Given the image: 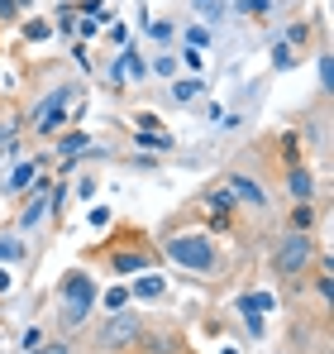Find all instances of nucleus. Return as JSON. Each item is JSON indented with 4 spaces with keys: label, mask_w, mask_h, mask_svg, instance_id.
<instances>
[{
    "label": "nucleus",
    "mask_w": 334,
    "mask_h": 354,
    "mask_svg": "<svg viewBox=\"0 0 334 354\" xmlns=\"http://www.w3.org/2000/svg\"><path fill=\"white\" fill-rule=\"evenodd\" d=\"M163 249H167V259H172L177 268H191V273H215V268H220V249H215L206 235H196V230L167 235Z\"/></svg>",
    "instance_id": "1"
},
{
    "label": "nucleus",
    "mask_w": 334,
    "mask_h": 354,
    "mask_svg": "<svg viewBox=\"0 0 334 354\" xmlns=\"http://www.w3.org/2000/svg\"><path fill=\"white\" fill-rule=\"evenodd\" d=\"M57 292H62V326L77 330V326L91 316V306H96V283H91V273H86V268H72Z\"/></svg>",
    "instance_id": "2"
},
{
    "label": "nucleus",
    "mask_w": 334,
    "mask_h": 354,
    "mask_svg": "<svg viewBox=\"0 0 334 354\" xmlns=\"http://www.w3.org/2000/svg\"><path fill=\"white\" fill-rule=\"evenodd\" d=\"M72 101H77V86H57V91H48L39 106H34V129L39 134H53V129H62L67 124V111H72Z\"/></svg>",
    "instance_id": "3"
},
{
    "label": "nucleus",
    "mask_w": 334,
    "mask_h": 354,
    "mask_svg": "<svg viewBox=\"0 0 334 354\" xmlns=\"http://www.w3.org/2000/svg\"><path fill=\"white\" fill-rule=\"evenodd\" d=\"M306 263H311V235H306V230H291V235L282 239L277 259H273V273H277V278H296Z\"/></svg>",
    "instance_id": "4"
},
{
    "label": "nucleus",
    "mask_w": 334,
    "mask_h": 354,
    "mask_svg": "<svg viewBox=\"0 0 334 354\" xmlns=\"http://www.w3.org/2000/svg\"><path fill=\"white\" fill-rule=\"evenodd\" d=\"M277 306V297L273 292H244L234 301V311L244 316V326H248V335L253 340H263V330H268V311Z\"/></svg>",
    "instance_id": "5"
},
{
    "label": "nucleus",
    "mask_w": 334,
    "mask_h": 354,
    "mask_svg": "<svg viewBox=\"0 0 334 354\" xmlns=\"http://www.w3.org/2000/svg\"><path fill=\"white\" fill-rule=\"evenodd\" d=\"M139 335H144V326H139L134 316H124V311H115L110 321L101 326V345H106V350H129Z\"/></svg>",
    "instance_id": "6"
},
{
    "label": "nucleus",
    "mask_w": 334,
    "mask_h": 354,
    "mask_svg": "<svg viewBox=\"0 0 334 354\" xmlns=\"http://www.w3.org/2000/svg\"><path fill=\"white\" fill-rule=\"evenodd\" d=\"M110 268L115 273H144V268H153V254L148 249H110Z\"/></svg>",
    "instance_id": "7"
},
{
    "label": "nucleus",
    "mask_w": 334,
    "mask_h": 354,
    "mask_svg": "<svg viewBox=\"0 0 334 354\" xmlns=\"http://www.w3.org/2000/svg\"><path fill=\"white\" fill-rule=\"evenodd\" d=\"M144 77H148V62L139 58L134 48H124V53H119V62L110 67V82H144Z\"/></svg>",
    "instance_id": "8"
},
{
    "label": "nucleus",
    "mask_w": 334,
    "mask_h": 354,
    "mask_svg": "<svg viewBox=\"0 0 334 354\" xmlns=\"http://www.w3.org/2000/svg\"><path fill=\"white\" fill-rule=\"evenodd\" d=\"M224 187H229L239 201H248V206H268V192H263V182H253V177L234 173V177H224Z\"/></svg>",
    "instance_id": "9"
},
{
    "label": "nucleus",
    "mask_w": 334,
    "mask_h": 354,
    "mask_svg": "<svg viewBox=\"0 0 334 354\" xmlns=\"http://www.w3.org/2000/svg\"><path fill=\"white\" fill-rule=\"evenodd\" d=\"M134 129H139V139H144V144H153V149H172V134L158 124V115H148V111H144V115H134Z\"/></svg>",
    "instance_id": "10"
},
{
    "label": "nucleus",
    "mask_w": 334,
    "mask_h": 354,
    "mask_svg": "<svg viewBox=\"0 0 334 354\" xmlns=\"http://www.w3.org/2000/svg\"><path fill=\"white\" fill-rule=\"evenodd\" d=\"M286 192H291L296 201H311V196H315V182H311L306 168H291V173H286Z\"/></svg>",
    "instance_id": "11"
},
{
    "label": "nucleus",
    "mask_w": 334,
    "mask_h": 354,
    "mask_svg": "<svg viewBox=\"0 0 334 354\" xmlns=\"http://www.w3.org/2000/svg\"><path fill=\"white\" fill-rule=\"evenodd\" d=\"M29 182H39V163H19L14 173L5 177V192H24Z\"/></svg>",
    "instance_id": "12"
},
{
    "label": "nucleus",
    "mask_w": 334,
    "mask_h": 354,
    "mask_svg": "<svg viewBox=\"0 0 334 354\" xmlns=\"http://www.w3.org/2000/svg\"><path fill=\"white\" fill-rule=\"evenodd\" d=\"M129 297H144V301H153V297H163V278L158 273H144L134 288H129Z\"/></svg>",
    "instance_id": "13"
},
{
    "label": "nucleus",
    "mask_w": 334,
    "mask_h": 354,
    "mask_svg": "<svg viewBox=\"0 0 334 354\" xmlns=\"http://www.w3.org/2000/svg\"><path fill=\"white\" fill-rule=\"evenodd\" d=\"M43 211H48V196H34V201L24 206V216H19V230H34V225L43 221Z\"/></svg>",
    "instance_id": "14"
},
{
    "label": "nucleus",
    "mask_w": 334,
    "mask_h": 354,
    "mask_svg": "<svg viewBox=\"0 0 334 354\" xmlns=\"http://www.w3.org/2000/svg\"><path fill=\"white\" fill-rule=\"evenodd\" d=\"M24 39H29V44H48V39H53V24H48V19H29V24H24Z\"/></svg>",
    "instance_id": "15"
},
{
    "label": "nucleus",
    "mask_w": 334,
    "mask_h": 354,
    "mask_svg": "<svg viewBox=\"0 0 334 354\" xmlns=\"http://www.w3.org/2000/svg\"><path fill=\"white\" fill-rule=\"evenodd\" d=\"M86 144H91V139H86V134H67V139H62V144H57V153H62V158H67V168H72V158H77V153H81V149H86Z\"/></svg>",
    "instance_id": "16"
},
{
    "label": "nucleus",
    "mask_w": 334,
    "mask_h": 354,
    "mask_svg": "<svg viewBox=\"0 0 334 354\" xmlns=\"http://www.w3.org/2000/svg\"><path fill=\"white\" fill-rule=\"evenodd\" d=\"M201 86H206L201 77H191V82H172V96H177V101H196V96H201Z\"/></svg>",
    "instance_id": "17"
},
{
    "label": "nucleus",
    "mask_w": 334,
    "mask_h": 354,
    "mask_svg": "<svg viewBox=\"0 0 334 354\" xmlns=\"http://www.w3.org/2000/svg\"><path fill=\"white\" fill-rule=\"evenodd\" d=\"M273 67H277V72H286V67H296V48H286V44H273Z\"/></svg>",
    "instance_id": "18"
},
{
    "label": "nucleus",
    "mask_w": 334,
    "mask_h": 354,
    "mask_svg": "<svg viewBox=\"0 0 334 354\" xmlns=\"http://www.w3.org/2000/svg\"><path fill=\"white\" fill-rule=\"evenodd\" d=\"M14 259H24V244H19L14 235H5L0 239V263H14Z\"/></svg>",
    "instance_id": "19"
},
{
    "label": "nucleus",
    "mask_w": 334,
    "mask_h": 354,
    "mask_svg": "<svg viewBox=\"0 0 334 354\" xmlns=\"http://www.w3.org/2000/svg\"><path fill=\"white\" fill-rule=\"evenodd\" d=\"M124 306H129V288H110V292H106V311H124Z\"/></svg>",
    "instance_id": "20"
},
{
    "label": "nucleus",
    "mask_w": 334,
    "mask_h": 354,
    "mask_svg": "<svg viewBox=\"0 0 334 354\" xmlns=\"http://www.w3.org/2000/svg\"><path fill=\"white\" fill-rule=\"evenodd\" d=\"M210 206L229 216V211H234V192H229V187H215V192H210Z\"/></svg>",
    "instance_id": "21"
},
{
    "label": "nucleus",
    "mask_w": 334,
    "mask_h": 354,
    "mask_svg": "<svg viewBox=\"0 0 334 354\" xmlns=\"http://www.w3.org/2000/svg\"><path fill=\"white\" fill-rule=\"evenodd\" d=\"M186 48H210V29L191 24V29H186Z\"/></svg>",
    "instance_id": "22"
},
{
    "label": "nucleus",
    "mask_w": 334,
    "mask_h": 354,
    "mask_svg": "<svg viewBox=\"0 0 334 354\" xmlns=\"http://www.w3.org/2000/svg\"><path fill=\"white\" fill-rule=\"evenodd\" d=\"M148 39H153V44H172V24H167V19H153V24H148Z\"/></svg>",
    "instance_id": "23"
},
{
    "label": "nucleus",
    "mask_w": 334,
    "mask_h": 354,
    "mask_svg": "<svg viewBox=\"0 0 334 354\" xmlns=\"http://www.w3.org/2000/svg\"><path fill=\"white\" fill-rule=\"evenodd\" d=\"M311 221H315V216H311V206H306V201H296V216H291V230H311Z\"/></svg>",
    "instance_id": "24"
},
{
    "label": "nucleus",
    "mask_w": 334,
    "mask_h": 354,
    "mask_svg": "<svg viewBox=\"0 0 334 354\" xmlns=\"http://www.w3.org/2000/svg\"><path fill=\"white\" fill-rule=\"evenodd\" d=\"M110 44H115V48H129V29H124L119 19L110 24Z\"/></svg>",
    "instance_id": "25"
},
{
    "label": "nucleus",
    "mask_w": 334,
    "mask_h": 354,
    "mask_svg": "<svg viewBox=\"0 0 334 354\" xmlns=\"http://www.w3.org/2000/svg\"><path fill=\"white\" fill-rule=\"evenodd\" d=\"M239 10H248V15H268L273 0H239Z\"/></svg>",
    "instance_id": "26"
},
{
    "label": "nucleus",
    "mask_w": 334,
    "mask_h": 354,
    "mask_svg": "<svg viewBox=\"0 0 334 354\" xmlns=\"http://www.w3.org/2000/svg\"><path fill=\"white\" fill-rule=\"evenodd\" d=\"M39 345H43V330L29 326V330H24V350H39Z\"/></svg>",
    "instance_id": "27"
},
{
    "label": "nucleus",
    "mask_w": 334,
    "mask_h": 354,
    "mask_svg": "<svg viewBox=\"0 0 334 354\" xmlns=\"http://www.w3.org/2000/svg\"><path fill=\"white\" fill-rule=\"evenodd\" d=\"M96 34H101V19L86 15V19H81V39H96Z\"/></svg>",
    "instance_id": "28"
},
{
    "label": "nucleus",
    "mask_w": 334,
    "mask_h": 354,
    "mask_svg": "<svg viewBox=\"0 0 334 354\" xmlns=\"http://www.w3.org/2000/svg\"><path fill=\"white\" fill-rule=\"evenodd\" d=\"M181 58H186V67H191V72H201V48H181Z\"/></svg>",
    "instance_id": "29"
},
{
    "label": "nucleus",
    "mask_w": 334,
    "mask_h": 354,
    "mask_svg": "<svg viewBox=\"0 0 334 354\" xmlns=\"http://www.w3.org/2000/svg\"><path fill=\"white\" fill-rule=\"evenodd\" d=\"M153 72H158V77H172V72H177V62H172V58H158V62H153Z\"/></svg>",
    "instance_id": "30"
},
{
    "label": "nucleus",
    "mask_w": 334,
    "mask_h": 354,
    "mask_svg": "<svg viewBox=\"0 0 334 354\" xmlns=\"http://www.w3.org/2000/svg\"><path fill=\"white\" fill-rule=\"evenodd\" d=\"M91 225H110V211L106 206H91Z\"/></svg>",
    "instance_id": "31"
},
{
    "label": "nucleus",
    "mask_w": 334,
    "mask_h": 354,
    "mask_svg": "<svg viewBox=\"0 0 334 354\" xmlns=\"http://www.w3.org/2000/svg\"><path fill=\"white\" fill-rule=\"evenodd\" d=\"M14 10H19L14 0H0V19H14Z\"/></svg>",
    "instance_id": "32"
},
{
    "label": "nucleus",
    "mask_w": 334,
    "mask_h": 354,
    "mask_svg": "<svg viewBox=\"0 0 334 354\" xmlns=\"http://www.w3.org/2000/svg\"><path fill=\"white\" fill-rule=\"evenodd\" d=\"M29 354H67V345H39V350H29Z\"/></svg>",
    "instance_id": "33"
},
{
    "label": "nucleus",
    "mask_w": 334,
    "mask_h": 354,
    "mask_svg": "<svg viewBox=\"0 0 334 354\" xmlns=\"http://www.w3.org/2000/svg\"><path fill=\"white\" fill-rule=\"evenodd\" d=\"M0 292H10V273L5 268H0Z\"/></svg>",
    "instance_id": "34"
},
{
    "label": "nucleus",
    "mask_w": 334,
    "mask_h": 354,
    "mask_svg": "<svg viewBox=\"0 0 334 354\" xmlns=\"http://www.w3.org/2000/svg\"><path fill=\"white\" fill-rule=\"evenodd\" d=\"M14 5H34V0H14Z\"/></svg>",
    "instance_id": "35"
},
{
    "label": "nucleus",
    "mask_w": 334,
    "mask_h": 354,
    "mask_svg": "<svg viewBox=\"0 0 334 354\" xmlns=\"http://www.w3.org/2000/svg\"><path fill=\"white\" fill-rule=\"evenodd\" d=\"M220 354H239V350H220Z\"/></svg>",
    "instance_id": "36"
}]
</instances>
